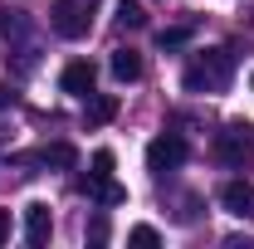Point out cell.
<instances>
[{"mask_svg":"<svg viewBox=\"0 0 254 249\" xmlns=\"http://www.w3.org/2000/svg\"><path fill=\"white\" fill-rule=\"evenodd\" d=\"M230 78H235V49H210L181 73L186 93H225Z\"/></svg>","mask_w":254,"mask_h":249,"instance_id":"cell-1","label":"cell"},{"mask_svg":"<svg viewBox=\"0 0 254 249\" xmlns=\"http://www.w3.org/2000/svg\"><path fill=\"white\" fill-rule=\"evenodd\" d=\"M103 0H54L49 5V25L59 39H83V34L93 30V15Z\"/></svg>","mask_w":254,"mask_h":249,"instance_id":"cell-2","label":"cell"},{"mask_svg":"<svg viewBox=\"0 0 254 249\" xmlns=\"http://www.w3.org/2000/svg\"><path fill=\"white\" fill-rule=\"evenodd\" d=\"M215 156H220L225 166H235V171H245L254 161V127L250 123H230L215 137Z\"/></svg>","mask_w":254,"mask_h":249,"instance_id":"cell-3","label":"cell"},{"mask_svg":"<svg viewBox=\"0 0 254 249\" xmlns=\"http://www.w3.org/2000/svg\"><path fill=\"white\" fill-rule=\"evenodd\" d=\"M186 161V142L176 137V132H161L157 142L147 147V171H157V176H166V171H176Z\"/></svg>","mask_w":254,"mask_h":249,"instance_id":"cell-4","label":"cell"},{"mask_svg":"<svg viewBox=\"0 0 254 249\" xmlns=\"http://www.w3.org/2000/svg\"><path fill=\"white\" fill-rule=\"evenodd\" d=\"M93 83H98V68L88 59H73V63H64V73H59V88L64 93H73V98H88L93 93Z\"/></svg>","mask_w":254,"mask_h":249,"instance_id":"cell-5","label":"cell"},{"mask_svg":"<svg viewBox=\"0 0 254 249\" xmlns=\"http://www.w3.org/2000/svg\"><path fill=\"white\" fill-rule=\"evenodd\" d=\"M220 205L235 220H254V186L250 181H225L220 186Z\"/></svg>","mask_w":254,"mask_h":249,"instance_id":"cell-6","label":"cell"},{"mask_svg":"<svg viewBox=\"0 0 254 249\" xmlns=\"http://www.w3.org/2000/svg\"><path fill=\"white\" fill-rule=\"evenodd\" d=\"M49 230H54V220H49V205H44V200L25 205V240H30L34 249L49 245Z\"/></svg>","mask_w":254,"mask_h":249,"instance_id":"cell-7","label":"cell"},{"mask_svg":"<svg viewBox=\"0 0 254 249\" xmlns=\"http://www.w3.org/2000/svg\"><path fill=\"white\" fill-rule=\"evenodd\" d=\"M20 161H30V166H59V171H68V166L78 161V152H73L68 142H54V147H39V152H25Z\"/></svg>","mask_w":254,"mask_h":249,"instance_id":"cell-8","label":"cell"},{"mask_svg":"<svg viewBox=\"0 0 254 249\" xmlns=\"http://www.w3.org/2000/svg\"><path fill=\"white\" fill-rule=\"evenodd\" d=\"M83 190L93 195L98 205H123V200H127V190L118 186L113 176H93V171H88V181H83Z\"/></svg>","mask_w":254,"mask_h":249,"instance_id":"cell-9","label":"cell"},{"mask_svg":"<svg viewBox=\"0 0 254 249\" xmlns=\"http://www.w3.org/2000/svg\"><path fill=\"white\" fill-rule=\"evenodd\" d=\"M113 78L118 83H137L142 78V54L137 49H113Z\"/></svg>","mask_w":254,"mask_h":249,"instance_id":"cell-10","label":"cell"},{"mask_svg":"<svg viewBox=\"0 0 254 249\" xmlns=\"http://www.w3.org/2000/svg\"><path fill=\"white\" fill-rule=\"evenodd\" d=\"M118 118V98H108V93H88V113H83V123L88 127H103V123H113Z\"/></svg>","mask_w":254,"mask_h":249,"instance_id":"cell-11","label":"cell"},{"mask_svg":"<svg viewBox=\"0 0 254 249\" xmlns=\"http://www.w3.org/2000/svg\"><path fill=\"white\" fill-rule=\"evenodd\" d=\"M118 25H123V30H142V25H147V15H142L137 0H123V5H118Z\"/></svg>","mask_w":254,"mask_h":249,"instance_id":"cell-12","label":"cell"},{"mask_svg":"<svg viewBox=\"0 0 254 249\" xmlns=\"http://www.w3.org/2000/svg\"><path fill=\"white\" fill-rule=\"evenodd\" d=\"M157 44H161V49H186V44H190V25H176V30H161V34H157Z\"/></svg>","mask_w":254,"mask_h":249,"instance_id":"cell-13","label":"cell"},{"mask_svg":"<svg viewBox=\"0 0 254 249\" xmlns=\"http://www.w3.org/2000/svg\"><path fill=\"white\" fill-rule=\"evenodd\" d=\"M127 245H142V249H152V245H161V235L152 230V225H132V230H127Z\"/></svg>","mask_w":254,"mask_h":249,"instance_id":"cell-14","label":"cell"},{"mask_svg":"<svg viewBox=\"0 0 254 249\" xmlns=\"http://www.w3.org/2000/svg\"><path fill=\"white\" fill-rule=\"evenodd\" d=\"M113 161H118V156L108 152V147H98L93 152V176H113Z\"/></svg>","mask_w":254,"mask_h":249,"instance_id":"cell-15","label":"cell"},{"mask_svg":"<svg viewBox=\"0 0 254 249\" xmlns=\"http://www.w3.org/2000/svg\"><path fill=\"white\" fill-rule=\"evenodd\" d=\"M88 240H93V245H108V220H93V225H88Z\"/></svg>","mask_w":254,"mask_h":249,"instance_id":"cell-16","label":"cell"},{"mask_svg":"<svg viewBox=\"0 0 254 249\" xmlns=\"http://www.w3.org/2000/svg\"><path fill=\"white\" fill-rule=\"evenodd\" d=\"M10 240V210H0V245Z\"/></svg>","mask_w":254,"mask_h":249,"instance_id":"cell-17","label":"cell"},{"mask_svg":"<svg viewBox=\"0 0 254 249\" xmlns=\"http://www.w3.org/2000/svg\"><path fill=\"white\" fill-rule=\"evenodd\" d=\"M10 103H15V93H10V88H5V83H0V113H5V108H10Z\"/></svg>","mask_w":254,"mask_h":249,"instance_id":"cell-18","label":"cell"},{"mask_svg":"<svg viewBox=\"0 0 254 249\" xmlns=\"http://www.w3.org/2000/svg\"><path fill=\"white\" fill-rule=\"evenodd\" d=\"M250 88H254V73H250Z\"/></svg>","mask_w":254,"mask_h":249,"instance_id":"cell-19","label":"cell"}]
</instances>
